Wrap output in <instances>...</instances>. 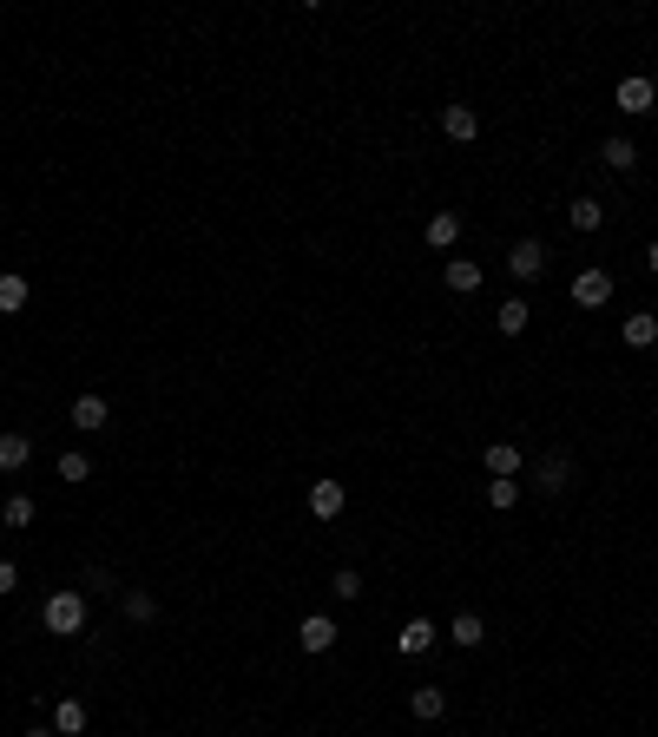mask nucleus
<instances>
[{"label":"nucleus","mask_w":658,"mask_h":737,"mask_svg":"<svg viewBox=\"0 0 658 737\" xmlns=\"http://www.w3.org/2000/svg\"><path fill=\"white\" fill-rule=\"evenodd\" d=\"M481 468H487V474H520V448H514V441H487Z\"/></svg>","instance_id":"obj_22"},{"label":"nucleus","mask_w":658,"mask_h":737,"mask_svg":"<svg viewBox=\"0 0 658 737\" xmlns=\"http://www.w3.org/2000/svg\"><path fill=\"white\" fill-rule=\"evenodd\" d=\"M408 711H415L422 724H435L441 711H448V691H441V685H415V691H408Z\"/></svg>","instance_id":"obj_14"},{"label":"nucleus","mask_w":658,"mask_h":737,"mask_svg":"<svg viewBox=\"0 0 658 737\" xmlns=\"http://www.w3.org/2000/svg\"><path fill=\"white\" fill-rule=\"evenodd\" d=\"M441 132H448L455 145L481 139V112H474V106H441Z\"/></svg>","instance_id":"obj_7"},{"label":"nucleus","mask_w":658,"mask_h":737,"mask_svg":"<svg viewBox=\"0 0 658 737\" xmlns=\"http://www.w3.org/2000/svg\"><path fill=\"white\" fill-rule=\"evenodd\" d=\"M86 619H93V599L79 593V586H60V593H47V606H40V626L60 632V639H79Z\"/></svg>","instance_id":"obj_1"},{"label":"nucleus","mask_w":658,"mask_h":737,"mask_svg":"<svg viewBox=\"0 0 658 737\" xmlns=\"http://www.w3.org/2000/svg\"><path fill=\"white\" fill-rule=\"evenodd\" d=\"M86 724H93V711L79 705V698H60V705H53V731L60 737H86Z\"/></svg>","instance_id":"obj_12"},{"label":"nucleus","mask_w":658,"mask_h":737,"mask_svg":"<svg viewBox=\"0 0 658 737\" xmlns=\"http://www.w3.org/2000/svg\"><path fill=\"white\" fill-rule=\"evenodd\" d=\"M60 481H66V487H79V481H93V461L79 455V448H73V455H60Z\"/></svg>","instance_id":"obj_25"},{"label":"nucleus","mask_w":658,"mask_h":737,"mask_svg":"<svg viewBox=\"0 0 658 737\" xmlns=\"http://www.w3.org/2000/svg\"><path fill=\"white\" fill-rule=\"evenodd\" d=\"M573 303H580V310H606L612 303V270H580V277H573Z\"/></svg>","instance_id":"obj_4"},{"label":"nucleus","mask_w":658,"mask_h":737,"mask_svg":"<svg viewBox=\"0 0 658 737\" xmlns=\"http://www.w3.org/2000/svg\"><path fill=\"white\" fill-rule=\"evenodd\" d=\"M612 106L626 112V119H645V112L658 106V86H652V79H639V73H632V79H619V93H612Z\"/></svg>","instance_id":"obj_3"},{"label":"nucleus","mask_w":658,"mask_h":737,"mask_svg":"<svg viewBox=\"0 0 658 737\" xmlns=\"http://www.w3.org/2000/svg\"><path fill=\"white\" fill-rule=\"evenodd\" d=\"M566 224H573V231H599V224H606V204H599V198H573V204H566Z\"/></svg>","instance_id":"obj_19"},{"label":"nucleus","mask_w":658,"mask_h":737,"mask_svg":"<svg viewBox=\"0 0 658 737\" xmlns=\"http://www.w3.org/2000/svg\"><path fill=\"white\" fill-rule=\"evenodd\" d=\"M27 303H33V283L20 270H0V316H20Z\"/></svg>","instance_id":"obj_9"},{"label":"nucleus","mask_w":658,"mask_h":737,"mask_svg":"<svg viewBox=\"0 0 658 737\" xmlns=\"http://www.w3.org/2000/svg\"><path fill=\"white\" fill-rule=\"evenodd\" d=\"M79 593H119V580H112L106 566H86V586H79Z\"/></svg>","instance_id":"obj_28"},{"label":"nucleus","mask_w":658,"mask_h":737,"mask_svg":"<svg viewBox=\"0 0 658 737\" xmlns=\"http://www.w3.org/2000/svg\"><path fill=\"white\" fill-rule=\"evenodd\" d=\"M422 244L428 251H455L461 244V211H435V218L422 224Z\"/></svg>","instance_id":"obj_6"},{"label":"nucleus","mask_w":658,"mask_h":737,"mask_svg":"<svg viewBox=\"0 0 658 737\" xmlns=\"http://www.w3.org/2000/svg\"><path fill=\"white\" fill-rule=\"evenodd\" d=\"M487 507H494V514L520 507V481H514V474H487Z\"/></svg>","instance_id":"obj_20"},{"label":"nucleus","mask_w":658,"mask_h":737,"mask_svg":"<svg viewBox=\"0 0 658 737\" xmlns=\"http://www.w3.org/2000/svg\"><path fill=\"white\" fill-rule=\"evenodd\" d=\"M33 461V435H20V428H7L0 435V474H20Z\"/></svg>","instance_id":"obj_10"},{"label":"nucleus","mask_w":658,"mask_h":737,"mask_svg":"<svg viewBox=\"0 0 658 737\" xmlns=\"http://www.w3.org/2000/svg\"><path fill=\"white\" fill-rule=\"evenodd\" d=\"M645 270H652V277H658V244H652V251H645Z\"/></svg>","instance_id":"obj_31"},{"label":"nucleus","mask_w":658,"mask_h":737,"mask_svg":"<svg viewBox=\"0 0 658 737\" xmlns=\"http://www.w3.org/2000/svg\"><path fill=\"white\" fill-rule=\"evenodd\" d=\"M599 165H606V172H632V165H639V145H632L626 132H612V139L599 145Z\"/></svg>","instance_id":"obj_13"},{"label":"nucleus","mask_w":658,"mask_h":737,"mask_svg":"<svg viewBox=\"0 0 658 737\" xmlns=\"http://www.w3.org/2000/svg\"><path fill=\"white\" fill-rule=\"evenodd\" d=\"M547 264H553V251L540 244V237H520L514 251H507V277H514V283H540Z\"/></svg>","instance_id":"obj_2"},{"label":"nucleus","mask_w":658,"mask_h":737,"mask_svg":"<svg viewBox=\"0 0 658 737\" xmlns=\"http://www.w3.org/2000/svg\"><path fill=\"white\" fill-rule=\"evenodd\" d=\"M0 520H7V527H33V520H40V501H33V494H7Z\"/></svg>","instance_id":"obj_24"},{"label":"nucleus","mask_w":658,"mask_h":737,"mask_svg":"<svg viewBox=\"0 0 658 737\" xmlns=\"http://www.w3.org/2000/svg\"><path fill=\"white\" fill-rule=\"evenodd\" d=\"M14 586H20V573H14V560H0V599L14 593Z\"/></svg>","instance_id":"obj_29"},{"label":"nucleus","mask_w":658,"mask_h":737,"mask_svg":"<svg viewBox=\"0 0 658 737\" xmlns=\"http://www.w3.org/2000/svg\"><path fill=\"white\" fill-rule=\"evenodd\" d=\"M619 336H626V343H632V349H652V343H658V316H652V310H639V316H626V330H619Z\"/></svg>","instance_id":"obj_23"},{"label":"nucleus","mask_w":658,"mask_h":737,"mask_svg":"<svg viewBox=\"0 0 658 737\" xmlns=\"http://www.w3.org/2000/svg\"><path fill=\"white\" fill-rule=\"evenodd\" d=\"M533 481H540V494H560V487L573 481V461H566V455H540V468H533Z\"/></svg>","instance_id":"obj_15"},{"label":"nucleus","mask_w":658,"mask_h":737,"mask_svg":"<svg viewBox=\"0 0 658 737\" xmlns=\"http://www.w3.org/2000/svg\"><path fill=\"white\" fill-rule=\"evenodd\" d=\"M395 645H402L408 659H415V652H428V645H435V619H408V626L395 632Z\"/></svg>","instance_id":"obj_21"},{"label":"nucleus","mask_w":658,"mask_h":737,"mask_svg":"<svg viewBox=\"0 0 658 737\" xmlns=\"http://www.w3.org/2000/svg\"><path fill=\"white\" fill-rule=\"evenodd\" d=\"M297 645L303 652H329V645H336V619H329V612H310L297 626Z\"/></svg>","instance_id":"obj_8"},{"label":"nucleus","mask_w":658,"mask_h":737,"mask_svg":"<svg viewBox=\"0 0 658 737\" xmlns=\"http://www.w3.org/2000/svg\"><path fill=\"white\" fill-rule=\"evenodd\" d=\"M441 277H448V290H455V297L481 290V264H474V257H448V270H441Z\"/></svg>","instance_id":"obj_16"},{"label":"nucleus","mask_w":658,"mask_h":737,"mask_svg":"<svg viewBox=\"0 0 658 737\" xmlns=\"http://www.w3.org/2000/svg\"><path fill=\"white\" fill-rule=\"evenodd\" d=\"M126 619H132V626H152V619H158V599L152 593H126Z\"/></svg>","instance_id":"obj_26"},{"label":"nucleus","mask_w":658,"mask_h":737,"mask_svg":"<svg viewBox=\"0 0 658 737\" xmlns=\"http://www.w3.org/2000/svg\"><path fill=\"white\" fill-rule=\"evenodd\" d=\"M448 639H455L461 652H474V645H487V619L481 612H455V619H448Z\"/></svg>","instance_id":"obj_11"},{"label":"nucleus","mask_w":658,"mask_h":737,"mask_svg":"<svg viewBox=\"0 0 658 737\" xmlns=\"http://www.w3.org/2000/svg\"><path fill=\"white\" fill-rule=\"evenodd\" d=\"M20 737H60V731H53V724H33V731H20Z\"/></svg>","instance_id":"obj_30"},{"label":"nucleus","mask_w":658,"mask_h":737,"mask_svg":"<svg viewBox=\"0 0 658 737\" xmlns=\"http://www.w3.org/2000/svg\"><path fill=\"white\" fill-rule=\"evenodd\" d=\"M329 586H336V599H362V573H356V566H343Z\"/></svg>","instance_id":"obj_27"},{"label":"nucleus","mask_w":658,"mask_h":737,"mask_svg":"<svg viewBox=\"0 0 658 737\" xmlns=\"http://www.w3.org/2000/svg\"><path fill=\"white\" fill-rule=\"evenodd\" d=\"M343 507H349V487L336 481V474H323V481L310 487V514H316V520H336Z\"/></svg>","instance_id":"obj_5"},{"label":"nucleus","mask_w":658,"mask_h":737,"mask_svg":"<svg viewBox=\"0 0 658 737\" xmlns=\"http://www.w3.org/2000/svg\"><path fill=\"white\" fill-rule=\"evenodd\" d=\"M527 323H533V310H527V297H507V303H501V310H494V330H501V336H520V330H527Z\"/></svg>","instance_id":"obj_18"},{"label":"nucleus","mask_w":658,"mask_h":737,"mask_svg":"<svg viewBox=\"0 0 658 737\" xmlns=\"http://www.w3.org/2000/svg\"><path fill=\"white\" fill-rule=\"evenodd\" d=\"M106 422H112L106 395H79V402H73V428H86V435H93V428H106Z\"/></svg>","instance_id":"obj_17"}]
</instances>
